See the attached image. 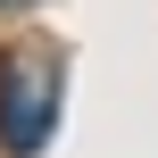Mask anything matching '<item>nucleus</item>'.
I'll return each instance as SVG.
<instances>
[{
	"label": "nucleus",
	"instance_id": "obj_1",
	"mask_svg": "<svg viewBox=\"0 0 158 158\" xmlns=\"http://www.w3.org/2000/svg\"><path fill=\"white\" fill-rule=\"evenodd\" d=\"M50 125H58V75H50L42 58H17V67L0 75V150L33 158L50 142Z\"/></svg>",
	"mask_w": 158,
	"mask_h": 158
},
{
	"label": "nucleus",
	"instance_id": "obj_2",
	"mask_svg": "<svg viewBox=\"0 0 158 158\" xmlns=\"http://www.w3.org/2000/svg\"><path fill=\"white\" fill-rule=\"evenodd\" d=\"M0 8H33V0H0Z\"/></svg>",
	"mask_w": 158,
	"mask_h": 158
}]
</instances>
